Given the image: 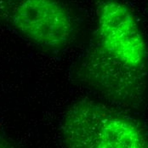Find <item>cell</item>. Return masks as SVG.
<instances>
[{
    "instance_id": "3",
    "label": "cell",
    "mask_w": 148,
    "mask_h": 148,
    "mask_svg": "<svg viewBox=\"0 0 148 148\" xmlns=\"http://www.w3.org/2000/svg\"><path fill=\"white\" fill-rule=\"evenodd\" d=\"M95 32L92 50L132 73L143 76L147 46L135 16L125 3L119 0L103 2L98 10Z\"/></svg>"
},
{
    "instance_id": "4",
    "label": "cell",
    "mask_w": 148,
    "mask_h": 148,
    "mask_svg": "<svg viewBox=\"0 0 148 148\" xmlns=\"http://www.w3.org/2000/svg\"><path fill=\"white\" fill-rule=\"evenodd\" d=\"M0 148H19L15 143L8 137L0 126Z\"/></svg>"
},
{
    "instance_id": "2",
    "label": "cell",
    "mask_w": 148,
    "mask_h": 148,
    "mask_svg": "<svg viewBox=\"0 0 148 148\" xmlns=\"http://www.w3.org/2000/svg\"><path fill=\"white\" fill-rule=\"evenodd\" d=\"M0 25L49 49L70 45L76 28L71 11L60 0H0Z\"/></svg>"
},
{
    "instance_id": "1",
    "label": "cell",
    "mask_w": 148,
    "mask_h": 148,
    "mask_svg": "<svg viewBox=\"0 0 148 148\" xmlns=\"http://www.w3.org/2000/svg\"><path fill=\"white\" fill-rule=\"evenodd\" d=\"M60 130L64 148H148V137L135 121L89 99L66 109Z\"/></svg>"
}]
</instances>
